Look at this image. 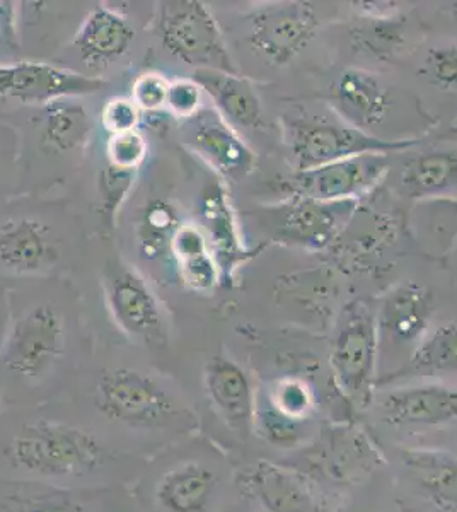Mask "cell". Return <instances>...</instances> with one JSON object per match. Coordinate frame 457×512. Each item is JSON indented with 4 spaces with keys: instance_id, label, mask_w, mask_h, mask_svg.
I'll use <instances>...</instances> for the list:
<instances>
[{
    "instance_id": "15",
    "label": "cell",
    "mask_w": 457,
    "mask_h": 512,
    "mask_svg": "<svg viewBox=\"0 0 457 512\" xmlns=\"http://www.w3.org/2000/svg\"><path fill=\"white\" fill-rule=\"evenodd\" d=\"M203 386L215 414L239 436L255 427L256 395L249 376L238 362L215 355L203 367Z\"/></svg>"
},
{
    "instance_id": "12",
    "label": "cell",
    "mask_w": 457,
    "mask_h": 512,
    "mask_svg": "<svg viewBox=\"0 0 457 512\" xmlns=\"http://www.w3.org/2000/svg\"><path fill=\"white\" fill-rule=\"evenodd\" d=\"M186 140L191 149L226 176L239 181L253 173L256 154L217 110H200L186 120Z\"/></svg>"
},
{
    "instance_id": "28",
    "label": "cell",
    "mask_w": 457,
    "mask_h": 512,
    "mask_svg": "<svg viewBox=\"0 0 457 512\" xmlns=\"http://www.w3.org/2000/svg\"><path fill=\"white\" fill-rule=\"evenodd\" d=\"M410 369L423 376L457 373V321L427 333L413 349Z\"/></svg>"
},
{
    "instance_id": "36",
    "label": "cell",
    "mask_w": 457,
    "mask_h": 512,
    "mask_svg": "<svg viewBox=\"0 0 457 512\" xmlns=\"http://www.w3.org/2000/svg\"><path fill=\"white\" fill-rule=\"evenodd\" d=\"M203 89L195 81H174L169 84L168 106L174 117H195L202 110Z\"/></svg>"
},
{
    "instance_id": "21",
    "label": "cell",
    "mask_w": 457,
    "mask_h": 512,
    "mask_svg": "<svg viewBox=\"0 0 457 512\" xmlns=\"http://www.w3.org/2000/svg\"><path fill=\"white\" fill-rule=\"evenodd\" d=\"M406 198L434 202L457 197V149H434L408 159L400 171Z\"/></svg>"
},
{
    "instance_id": "30",
    "label": "cell",
    "mask_w": 457,
    "mask_h": 512,
    "mask_svg": "<svg viewBox=\"0 0 457 512\" xmlns=\"http://www.w3.org/2000/svg\"><path fill=\"white\" fill-rule=\"evenodd\" d=\"M178 217L171 205L166 202H154L145 210L144 226L145 233L140 236L142 241V255L145 258H157L161 255L166 243H171L176 233Z\"/></svg>"
},
{
    "instance_id": "7",
    "label": "cell",
    "mask_w": 457,
    "mask_h": 512,
    "mask_svg": "<svg viewBox=\"0 0 457 512\" xmlns=\"http://www.w3.org/2000/svg\"><path fill=\"white\" fill-rule=\"evenodd\" d=\"M67 328L52 303H41L12 326L2 350V367L19 381L41 383L64 361Z\"/></svg>"
},
{
    "instance_id": "34",
    "label": "cell",
    "mask_w": 457,
    "mask_h": 512,
    "mask_svg": "<svg viewBox=\"0 0 457 512\" xmlns=\"http://www.w3.org/2000/svg\"><path fill=\"white\" fill-rule=\"evenodd\" d=\"M425 74L437 88L451 91L457 88V47L442 45L430 48L425 57Z\"/></svg>"
},
{
    "instance_id": "10",
    "label": "cell",
    "mask_w": 457,
    "mask_h": 512,
    "mask_svg": "<svg viewBox=\"0 0 457 512\" xmlns=\"http://www.w3.org/2000/svg\"><path fill=\"white\" fill-rule=\"evenodd\" d=\"M108 86L101 77L82 76L43 62L0 65V99L23 105H45L67 98L91 96Z\"/></svg>"
},
{
    "instance_id": "40",
    "label": "cell",
    "mask_w": 457,
    "mask_h": 512,
    "mask_svg": "<svg viewBox=\"0 0 457 512\" xmlns=\"http://www.w3.org/2000/svg\"><path fill=\"white\" fill-rule=\"evenodd\" d=\"M440 204L444 205L446 209L451 210V217L454 221H457V197L456 198H444V200H437Z\"/></svg>"
},
{
    "instance_id": "41",
    "label": "cell",
    "mask_w": 457,
    "mask_h": 512,
    "mask_svg": "<svg viewBox=\"0 0 457 512\" xmlns=\"http://www.w3.org/2000/svg\"><path fill=\"white\" fill-rule=\"evenodd\" d=\"M451 135L452 137H457V123L451 128Z\"/></svg>"
},
{
    "instance_id": "16",
    "label": "cell",
    "mask_w": 457,
    "mask_h": 512,
    "mask_svg": "<svg viewBox=\"0 0 457 512\" xmlns=\"http://www.w3.org/2000/svg\"><path fill=\"white\" fill-rule=\"evenodd\" d=\"M389 105L388 88L369 70H343L330 89V106L336 117L367 134L384 122Z\"/></svg>"
},
{
    "instance_id": "8",
    "label": "cell",
    "mask_w": 457,
    "mask_h": 512,
    "mask_svg": "<svg viewBox=\"0 0 457 512\" xmlns=\"http://www.w3.org/2000/svg\"><path fill=\"white\" fill-rule=\"evenodd\" d=\"M391 169V154L369 152L352 158L297 171L280 183L285 197H304L321 202H360L381 187Z\"/></svg>"
},
{
    "instance_id": "22",
    "label": "cell",
    "mask_w": 457,
    "mask_h": 512,
    "mask_svg": "<svg viewBox=\"0 0 457 512\" xmlns=\"http://www.w3.org/2000/svg\"><path fill=\"white\" fill-rule=\"evenodd\" d=\"M244 492L268 512H309L311 494L299 475L270 461H258L241 477Z\"/></svg>"
},
{
    "instance_id": "27",
    "label": "cell",
    "mask_w": 457,
    "mask_h": 512,
    "mask_svg": "<svg viewBox=\"0 0 457 512\" xmlns=\"http://www.w3.org/2000/svg\"><path fill=\"white\" fill-rule=\"evenodd\" d=\"M405 463L434 506L457 512V456L442 451H408Z\"/></svg>"
},
{
    "instance_id": "9",
    "label": "cell",
    "mask_w": 457,
    "mask_h": 512,
    "mask_svg": "<svg viewBox=\"0 0 457 512\" xmlns=\"http://www.w3.org/2000/svg\"><path fill=\"white\" fill-rule=\"evenodd\" d=\"M248 41L261 59L284 67L297 59L318 33L319 18L307 2H272L248 18Z\"/></svg>"
},
{
    "instance_id": "19",
    "label": "cell",
    "mask_w": 457,
    "mask_h": 512,
    "mask_svg": "<svg viewBox=\"0 0 457 512\" xmlns=\"http://www.w3.org/2000/svg\"><path fill=\"white\" fill-rule=\"evenodd\" d=\"M434 311V294L429 287L410 280L394 287L384 297L377 316L379 332L401 344H418L427 335Z\"/></svg>"
},
{
    "instance_id": "33",
    "label": "cell",
    "mask_w": 457,
    "mask_h": 512,
    "mask_svg": "<svg viewBox=\"0 0 457 512\" xmlns=\"http://www.w3.org/2000/svg\"><path fill=\"white\" fill-rule=\"evenodd\" d=\"M111 166L137 171L147 158V142L144 135L134 130L127 134L111 135L106 147Z\"/></svg>"
},
{
    "instance_id": "3",
    "label": "cell",
    "mask_w": 457,
    "mask_h": 512,
    "mask_svg": "<svg viewBox=\"0 0 457 512\" xmlns=\"http://www.w3.org/2000/svg\"><path fill=\"white\" fill-rule=\"evenodd\" d=\"M284 135L296 161L297 171L318 168L369 152L393 154L408 151L420 142L418 139H382L348 125L336 115L324 117L319 113H309L302 106L285 115Z\"/></svg>"
},
{
    "instance_id": "6",
    "label": "cell",
    "mask_w": 457,
    "mask_h": 512,
    "mask_svg": "<svg viewBox=\"0 0 457 512\" xmlns=\"http://www.w3.org/2000/svg\"><path fill=\"white\" fill-rule=\"evenodd\" d=\"M159 38L174 59L195 70L238 74L224 36L209 7L198 0H169L161 4Z\"/></svg>"
},
{
    "instance_id": "17",
    "label": "cell",
    "mask_w": 457,
    "mask_h": 512,
    "mask_svg": "<svg viewBox=\"0 0 457 512\" xmlns=\"http://www.w3.org/2000/svg\"><path fill=\"white\" fill-rule=\"evenodd\" d=\"M381 408L394 427H439L457 420V390L440 384L411 386L388 393Z\"/></svg>"
},
{
    "instance_id": "5",
    "label": "cell",
    "mask_w": 457,
    "mask_h": 512,
    "mask_svg": "<svg viewBox=\"0 0 457 512\" xmlns=\"http://www.w3.org/2000/svg\"><path fill=\"white\" fill-rule=\"evenodd\" d=\"M379 323L371 304L353 299L335 323L330 362L336 381L353 402L367 405L376 379Z\"/></svg>"
},
{
    "instance_id": "24",
    "label": "cell",
    "mask_w": 457,
    "mask_h": 512,
    "mask_svg": "<svg viewBox=\"0 0 457 512\" xmlns=\"http://www.w3.org/2000/svg\"><path fill=\"white\" fill-rule=\"evenodd\" d=\"M98 490H72L0 478V512H103L93 506Z\"/></svg>"
},
{
    "instance_id": "42",
    "label": "cell",
    "mask_w": 457,
    "mask_h": 512,
    "mask_svg": "<svg viewBox=\"0 0 457 512\" xmlns=\"http://www.w3.org/2000/svg\"><path fill=\"white\" fill-rule=\"evenodd\" d=\"M452 11H454V14H456L457 18V2H454V4H452Z\"/></svg>"
},
{
    "instance_id": "35",
    "label": "cell",
    "mask_w": 457,
    "mask_h": 512,
    "mask_svg": "<svg viewBox=\"0 0 457 512\" xmlns=\"http://www.w3.org/2000/svg\"><path fill=\"white\" fill-rule=\"evenodd\" d=\"M140 122V108L134 99L113 98L103 108V125L111 135L134 132Z\"/></svg>"
},
{
    "instance_id": "29",
    "label": "cell",
    "mask_w": 457,
    "mask_h": 512,
    "mask_svg": "<svg viewBox=\"0 0 457 512\" xmlns=\"http://www.w3.org/2000/svg\"><path fill=\"white\" fill-rule=\"evenodd\" d=\"M93 134V120L86 108L77 103L57 101L47 106L45 140L60 152L74 151L86 146Z\"/></svg>"
},
{
    "instance_id": "31",
    "label": "cell",
    "mask_w": 457,
    "mask_h": 512,
    "mask_svg": "<svg viewBox=\"0 0 457 512\" xmlns=\"http://www.w3.org/2000/svg\"><path fill=\"white\" fill-rule=\"evenodd\" d=\"M135 181V171L132 169L116 168L108 164V168L99 178V192L103 198V216L111 224L115 222L118 209L122 207L125 198L132 190Z\"/></svg>"
},
{
    "instance_id": "1",
    "label": "cell",
    "mask_w": 457,
    "mask_h": 512,
    "mask_svg": "<svg viewBox=\"0 0 457 512\" xmlns=\"http://www.w3.org/2000/svg\"><path fill=\"white\" fill-rule=\"evenodd\" d=\"M134 454L82 420L0 419V478L72 490L110 489L140 472Z\"/></svg>"
},
{
    "instance_id": "18",
    "label": "cell",
    "mask_w": 457,
    "mask_h": 512,
    "mask_svg": "<svg viewBox=\"0 0 457 512\" xmlns=\"http://www.w3.org/2000/svg\"><path fill=\"white\" fill-rule=\"evenodd\" d=\"M58 251L43 222L12 217L0 224V265L16 274H35L52 267Z\"/></svg>"
},
{
    "instance_id": "23",
    "label": "cell",
    "mask_w": 457,
    "mask_h": 512,
    "mask_svg": "<svg viewBox=\"0 0 457 512\" xmlns=\"http://www.w3.org/2000/svg\"><path fill=\"white\" fill-rule=\"evenodd\" d=\"M193 81L209 94L217 111L231 125L258 128L263 123V106L255 86L239 74L219 70H195Z\"/></svg>"
},
{
    "instance_id": "38",
    "label": "cell",
    "mask_w": 457,
    "mask_h": 512,
    "mask_svg": "<svg viewBox=\"0 0 457 512\" xmlns=\"http://www.w3.org/2000/svg\"><path fill=\"white\" fill-rule=\"evenodd\" d=\"M181 272H183L186 284L195 291H209L219 279V267L210 253L181 263Z\"/></svg>"
},
{
    "instance_id": "4",
    "label": "cell",
    "mask_w": 457,
    "mask_h": 512,
    "mask_svg": "<svg viewBox=\"0 0 457 512\" xmlns=\"http://www.w3.org/2000/svg\"><path fill=\"white\" fill-rule=\"evenodd\" d=\"M359 205L360 202L284 197L277 204L256 210L255 217L273 243L326 253Z\"/></svg>"
},
{
    "instance_id": "11",
    "label": "cell",
    "mask_w": 457,
    "mask_h": 512,
    "mask_svg": "<svg viewBox=\"0 0 457 512\" xmlns=\"http://www.w3.org/2000/svg\"><path fill=\"white\" fill-rule=\"evenodd\" d=\"M398 233L400 224L394 214L359 205L326 253L333 267L345 274H369L381 267Z\"/></svg>"
},
{
    "instance_id": "39",
    "label": "cell",
    "mask_w": 457,
    "mask_h": 512,
    "mask_svg": "<svg viewBox=\"0 0 457 512\" xmlns=\"http://www.w3.org/2000/svg\"><path fill=\"white\" fill-rule=\"evenodd\" d=\"M171 248H173L174 255L180 260V263L188 262L191 258L209 253L207 241L203 238L202 231L195 226L178 227L173 239H171Z\"/></svg>"
},
{
    "instance_id": "25",
    "label": "cell",
    "mask_w": 457,
    "mask_h": 512,
    "mask_svg": "<svg viewBox=\"0 0 457 512\" xmlns=\"http://www.w3.org/2000/svg\"><path fill=\"white\" fill-rule=\"evenodd\" d=\"M340 286L330 265L304 268L287 274L277 282L275 296L285 308L313 318H328Z\"/></svg>"
},
{
    "instance_id": "37",
    "label": "cell",
    "mask_w": 457,
    "mask_h": 512,
    "mask_svg": "<svg viewBox=\"0 0 457 512\" xmlns=\"http://www.w3.org/2000/svg\"><path fill=\"white\" fill-rule=\"evenodd\" d=\"M168 93L169 82L164 77L159 74H144L135 81L132 99L140 110L154 113L168 105Z\"/></svg>"
},
{
    "instance_id": "26",
    "label": "cell",
    "mask_w": 457,
    "mask_h": 512,
    "mask_svg": "<svg viewBox=\"0 0 457 512\" xmlns=\"http://www.w3.org/2000/svg\"><path fill=\"white\" fill-rule=\"evenodd\" d=\"M348 35L353 52L367 59L391 62L408 45V19L400 11L360 14Z\"/></svg>"
},
{
    "instance_id": "32",
    "label": "cell",
    "mask_w": 457,
    "mask_h": 512,
    "mask_svg": "<svg viewBox=\"0 0 457 512\" xmlns=\"http://www.w3.org/2000/svg\"><path fill=\"white\" fill-rule=\"evenodd\" d=\"M273 410L289 420L304 419L311 412L313 396L299 379H282L273 388Z\"/></svg>"
},
{
    "instance_id": "14",
    "label": "cell",
    "mask_w": 457,
    "mask_h": 512,
    "mask_svg": "<svg viewBox=\"0 0 457 512\" xmlns=\"http://www.w3.org/2000/svg\"><path fill=\"white\" fill-rule=\"evenodd\" d=\"M219 487V473L209 463L173 460L152 483V504L159 512H209Z\"/></svg>"
},
{
    "instance_id": "20",
    "label": "cell",
    "mask_w": 457,
    "mask_h": 512,
    "mask_svg": "<svg viewBox=\"0 0 457 512\" xmlns=\"http://www.w3.org/2000/svg\"><path fill=\"white\" fill-rule=\"evenodd\" d=\"M135 31L127 19L110 7H96L82 21L74 47L89 67H103L130 50Z\"/></svg>"
},
{
    "instance_id": "13",
    "label": "cell",
    "mask_w": 457,
    "mask_h": 512,
    "mask_svg": "<svg viewBox=\"0 0 457 512\" xmlns=\"http://www.w3.org/2000/svg\"><path fill=\"white\" fill-rule=\"evenodd\" d=\"M108 304L122 332L147 345L166 344V325L156 296L137 272L120 268L108 282Z\"/></svg>"
},
{
    "instance_id": "2",
    "label": "cell",
    "mask_w": 457,
    "mask_h": 512,
    "mask_svg": "<svg viewBox=\"0 0 457 512\" xmlns=\"http://www.w3.org/2000/svg\"><path fill=\"white\" fill-rule=\"evenodd\" d=\"M98 419L134 439L147 437L174 444L193 425V415L161 379L134 367H108L93 390Z\"/></svg>"
}]
</instances>
